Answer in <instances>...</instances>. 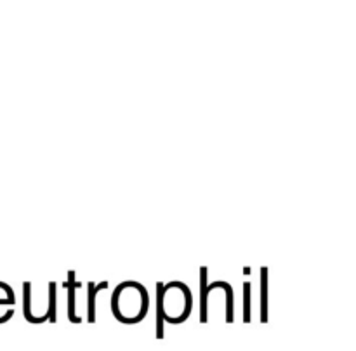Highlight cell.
I'll list each match as a JSON object with an SVG mask.
<instances>
[{"mask_svg":"<svg viewBox=\"0 0 356 351\" xmlns=\"http://www.w3.org/2000/svg\"><path fill=\"white\" fill-rule=\"evenodd\" d=\"M207 273L209 268H200V323L209 322V294L216 288L225 287L226 281H214V284L207 285Z\"/></svg>","mask_w":356,"mask_h":351,"instance_id":"3957f363","label":"cell"},{"mask_svg":"<svg viewBox=\"0 0 356 351\" xmlns=\"http://www.w3.org/2000/svg\"><path fill=\"white\" fill-rule=\"evenodd\" d=\"M252 301V284L250 281H243V323H250V304Z\"/></svg>","mask_w":356,"mask_h":351,"instance_id":"30bf717a","label":"cell"},{"mask_svg":"<svg viewBox=\"0 0 356 351\" xmlns=\"http://www.w3.org/2000/svg\"><path fill=\"white\" fill-rule=\"evenodd\" d=\"M108 288V281H101V284H94V281H87V322L96 323V295L101 291Z\"/></svg>","mask_w":356,"mask_h":351,"instance_id":"5b68a950","label":"cell"},{"mask_svg":"<svg viewBox=\"0 0 356 351\" xmlns=\"http://www.w3.org/2000/svg\"><path fill=\"white\" fill-rule=\"evenodd\" d=\"M63 287L68 288V320L72 323H80L82 322V318H80L75 311L76 309L75 295H76V288L82 287V284L75 278V271L73 270L68 271V280L63 281Z\"/></svg>","mask_w":356,"mask_h":351,"instance_id":"277c9868","label":"cell"},{"mask_svg":"<svg viewBox=\"0 0 356 351\" xmlns=\"http://www.w3.org/2000/svg\"><path fill=\"white\" fill-rule=\"evenodd\" d=\"M49 308H47V313H49V322L51 323H56V308H58V284L56 281H49Z\"/></svg>","mask_w":356,"mask_h":351,"instance_id":"ba28073f","label":"cell"},{"mask_svg":"<svg viewBox=\"0 0 356 351\" xmlns=\"http://www.w3.org/2000/svg\"><path fill=\"white\" fill-rule=\"evenodd\" d=\"M156 288V295H155V304H156V313H155V329H156V339H163L165 336V330H163V311H162V291H163V284L162 281H156L155 285Z\"/></svg>","mask_w":356,"mask_h":351,"instance_id":"8992f818","label":"cell"},{"mask_svg":"<svg viewBox=\"0 0 356 351\" xmlns=\"http://www.w3.org/2000/svg\"><path fill=\"white\" fill-rule=\"evenodd\" d=\"M23 295H24V304H23V315L26 318V322L30 323H38L37 318L31 315V281H24L23 284Z\"/></svg>","mask_w":356,"mask_h":351,"instance_id":"9c48e42d","label":"cell"},{"mask_svg":"<svg viewBox=\"0 0 356 351\" xmlns=\"http://www.w3.org/2000/svg\"><path fill=\"white\" fill-rule=\"evenodd\" d=\"M243 275H250V268L249 266L243 268Z\"/></svg>","mask_w":356,"mask_h":351,"instance_id":"8fae6325","label":"cell"},{"mask_svg":"<svg viewBox=\"0 0 356 351\" xmlns=\"http://www.w3.org/2000/svg\"><path fill=\"white\" fill-rule=\"evenodd\" d=\"M268 322V268H261V323Z\"/></svg>","mask_w":356,"mask_h":351,"instance_id":"52a82bcc","label":"cell"},{"mask_svg":"<svg viewBox=\"0 0 356 351\" xmlns=\"http://www.w3.org/2000/svg\"><path fill=\"white\" fill-rule=\"evenodd\" d=\"M149 309L148 291L139 281H124L117 285L111 294V311L122 323H139L145 320Z\"/></svg>","mask_w":356,"mask_h":351,"instance_id":"6da1fadb","label":"cell"},{"mask_svg":"<svg viewBox=\"0 0 356 351\" xmlns=\"http://www.w3.org/2000/svg\"><path fill=\"white\" fill-rule=\"evenodd\" d=\"M193 297L191 291L183 281H169L162 291V311L163 322L183 323L191 315Z\"/></svg>","mask_w":356,"mask_h":351,"instance_id":"7a4b0ae2","label":"cell"}]
</instances>
